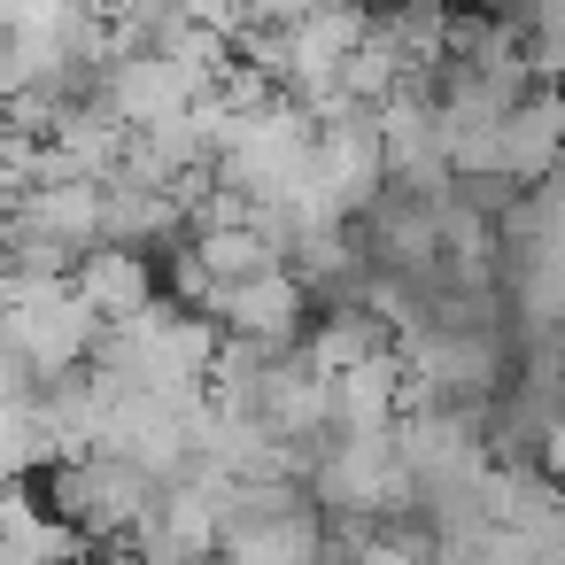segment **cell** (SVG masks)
Instances as JSON below:
<instances>
[{"label": "cell", "mask_w": 565, "mask_h": 565, "mask_svg": "<svg viewBox=\"0 0 565 565\" xmlns=\"http://www.w3.org/2000/svg\"><path fill=\"white\" fill-rule=\"evenodd\" d=\"M302 295H310V279L295 264H279V271H256V279L225 287L217 318H225V333H248L264 349H302Z\"/></svg>", "instance_id": "6da1fadb"}, {"label": "cell", "mask_w": 565, "mask_h": 565, "mask_svg": "<svg viewBox=\"0 0 565 565\" xmlns=\"http://www.w3.org/2000/svg\"><path fill=\"white\" fill-rule=\"evenodd\" d=\"M565 171V102L557 94H519L503 109V179L542 186Z\"/></svg>", "instance_id": "7a4b0ae2"}, {"label": "cell", "mask_w": 565, "mask_h": 565, "mask_svg": "<svg viewBox=\"0 0 565 565\" xmlns=\"http://www.w3.org/2000/svg\"><path fill=\"white\" fill-rule=\"evenodd\" d=\"M78 295L109 318V326H125L132 310H148L156 302V271H148V248H132V241H94L86 256H78Z\"/></svg>", "instance_id": "3957f363"}, {"label": "cell", "mask_w": 565, "mask_h": 565, "mask_svg": "<svg viewBox=\"0 0 565 565\" xmlns=\"http://www.w3.org/2000/svg\"><path fill=\"white\" fill-rule=\"evenodd\" d=\"M194 248H202L217 295L241 287V279H256V271H279V264H287V248H279L256 217H248V225H210V233H194Z\"/></svg>", "instance_id": "277c9868"}]
</instances>
